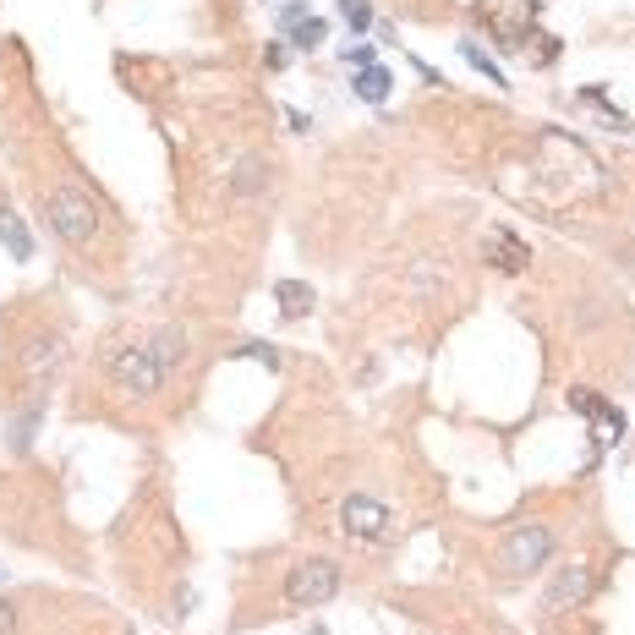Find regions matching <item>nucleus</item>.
Wrapping results in <instances>:
<instances>
[{
	"mask_svg": "<svg viewBox=\"0 0 635 635\" xmlns=\"http://www.w3.org/2000/svg\"><path fill=\"white\" fill-rule=\"evenodd\" d=\"M39 214H44V225L61 241H72V247H88V241L99 236V209L83 187H50L39 198Z\"/></svg>",
	"mask_w": 635,
	"mask_h": 635,
	"instance_id": "1",
	"label": "nucleus"
},
{
	"mask_svg": "<svg viewBox=\"0 0 635 635\" xmlns=\"http://www.w3.org/2000/svg\"><path fill=\"white\" fill-rule=\"evenodd\" d=\"M105 373H110V384L121 389V395H132V400H154L159 384L170 378L165 367H159V356H154L148 340H132V345H121V351H110Z\"/></svg>",
	"mask_w": 635,
	"mask_h": 635,
	"instance_id": "2",
	"label": "nucleus"
},
{
	"mask_svg": "<svg viewBox=\"0 0 635 635\" xmlns=\"http://www.w3.org/2000/svg\"><path fill=\"white\" fill-rule=\"evenodd\" d=\"M61 362H66V334H55V329H39V334H28L22 340V351H17V384L22 389H33V395H44V389L55 384V373H61Z\"/></svg>",
	"mask_w": 635,
	"mask_h": 635,
	"instance_id": "3",
	"label": "nucleus"
},
{
	"mask_svg": "<svg viewBox=\"0 0 635 635\" xmlns=\"http://www.w3.org/2000/svg\"><path fill=\"white\" fill-rule=\"evenodd\" d=\"M548 559H553V531L548 526H515V531H504V542H499V570L504 575L531 581Z\"/></svg>",
	"mask_w": 635,
	"mask_h": 635,
	"instance_id": "4",
	"label": "nucleus"
},
{
	"mask_svg": "<svg viewBox=\"0 0 635 635\" xmlns=\"http://www.w3.org/2000/svg\"><path fill=\"white\" fill-rule=\"evenodd\" d=\"M340 564L334 559H302L291 570V581H285V608H318L329 603L334 592H340Z\"/></svg>",
	"mask_w": 635,
	"mask_h": 635,
	"instance_id": "5",
	"label": "nucleus"
},
{
	"mask_svg": "<svg viewBox=\"0 0 635 635\" xmlns=\"http://www.w3.org/2000/svg\"><path fill=\"white\" fill-rule=\"evenodd\" d=\"M340 526H345V537H356V542H389V510L373 493H351V499L340 504Z\"/></svg>",
	"mask_w": 635,
	"mask_h": 635,
	"instance_id": "6",
	"label": "nucleus"
},
{
	"mask_svg": "<svg viewBox=\"0 0 635 635\" xmlns=\"http://www.w3.org/2000/svg\"><path fill=\"white\" fill-rule=\"evenodd\" d=\"M570 406L597 427V433H592V449H597V455L608 449V438H619V433H625V411H619V406H608V400L597 395V389H570Z\"/></svg>",
	"mask_w": 635,
	"mask_h": 635,
	"instance_id": "7",
	"label": "nucleus"
},
{
	"mask_svg": "<svg viewBox=\"0 0 635 635\" xmlns=\"http://www.w3.org/2000/svg\"><path fill=\"white\" fill-rule=\"evenodd\" d=\"M586 592H592V570L586 564H564L548 581V592H542V614H564V608L586 603Z\"/></svg>",
	"mask_w": 635,
	"mask_h": 635,
	"instance_id": "8",
	"label": "nucleus"
},
{
	"mask_svg": "<svg viewBox=\"0 0 635 635\" xmlns=\"http://www.w3.org/2000/svg\"><path fill=\"white\" fill-rule=\"evenodd\" d=\"M269 181H274L269 159H263V154H241L236 165H230V198L252 203V198H263V187H269Z\"/></svg>",
	"mask_w": 635,
	"mask_h": 635,
	"instance_id": "9",
	"label": "nucleus"
},
{
	"mask_svg": "<svg viewBox=\"0 0 635 635\" xmlns=\"http://www.w3.org/2000/svg\"><path fill=\"white\" fill-rule=\"evenodd\" d=\"M488 263H493L499 274H526V269H531V247L515 236L510 225H493V236H488Z\"/></svg>",
	"mask_w": 635,
	"mask_h": 635,
	"instance_id": "10",
	"label": "nucleus"
},
{
	"mask_svg": "<svg viewBox=\"0 0 635 635\" xmlns=\"http://www.w3.org/2000/svg\"><path fill=\"white\" fill-rule=\"evenodd\" d=\"M274 307H280L285 323H302L318 307V291L307 280H274Z\"/></svg>",
	"mask_w": 635,
	"mask_h": 635,
	"instance_id": "11",
	"label": "nucleus"
},
{
	"mask_svg": "<svg viewBox=\"0 0 635 635\" xmlns=\"http://www.w3.org/2000/svg\"><path fill=\"white\" fill-rule=\"evenodd\" d=\"M148 345H154V356H159V367H165V373H176V367L187 362V351H192V340H187V329H181V323H159V329L148 334Z\"/></svg>",
	"mask_w": 635,
	"mask_h": 635,
	"instance_id": "12",
	"label": "nucleus"
},
{
	"mask_svg": "<svg viewBox=\"0 0 635 635\" xmlns=\"http://www.w3.org/2000/svg\"><path fill=\"white\" fill-rule=\"evenodd\" d=\"M351 88H356V99H367V105H384V99L395 94V77H389L384 61H373V66H362V72H351Z\"/></svg>",
	"mask_w": 635,
	"mask_h": 635,
	"instance_id": "13",
	"label": "nucleus"
},
{
	"mask_svg": "<svg viewBox=\"0 0 635 635\" xmlns=\"http://www.w3.org/2000/svg\"><path fill=\"white\" fill-rule=\"evenodd\" d=\"M0 247H6L17 263H28V258H33V236H28V225H22V219L11 214V209H0Z\"/></svg>",
	"mask_w": 635,
	"mask_h": 635,
	"instance_id": "14",
	"label": "nucleus"
},
{
	"mask_svg": "<svg viewBox=\"0 0 635 635\" xmlns=\"http://www.w3.org/2000/svg\"><path fill=\"white\" fill-rule=\"evenodd\" d=\"M39 422H44V406H22L17 417H11V427H6V444L17 449V455H28V449H33V433H39Z\"/></svg>",
	"mask_w": 635,
	"mask_h": 635,
	"instance_id": "15",
	"label": "nucleus"
},
{
	"mask_svg": "<svg viewBox=\"0 0 635 635\" xmlns=\"http://www.w3.org/2000/svg\"><path fill=\"white\" fill-rule=\"evenodd\" d=\"M323 33H329V22L307 11L302 22H291V28H285V44H291V50H318V44H323Z\"/></svg>",
	"mask_w": 635,
	"mask_h": 635,
	"instance_id": "16",
	"label": "nucleus"
},
{
	"mask_svg": "<svg viewBox=\"0 0 635 635\" xmlns=\"http://www.w3.org/2000/svg\"><path fill=\"white\" fill-rule=\"evenodd\" d=\"M460 55H466V61H471V66H477V72H482V77H493V88H510V77H504V72H499V61H493V55H488V50H482V44H477V39H466V44H460Z\"/></svg>",
	"mask_w": 635,
	"mask_h": 635,
	"instance_id": "17",
	"label": "nucleus"
},
{
	"mask_svg": "<svg viewBox=\"0 0 635 635\" xmlns=\"http://www.w3.org/2000/svg\"><path fill=\"white\" fill-rule=\"evenodd\" d=\"M230 356H247V362H258V367H280V362H285L280 345H269V340H241Z\"/></svg>",
	"mask_w": 635,
	"mask_h": 635,
	"instance_id": "18",
	"label": "nucleus"
},
{
	"mask_svg": "<svg viewBox=\"0 0 635 635\" xmlns=\"http://www.w3.org/2000/svg\"><path fill=\"white\" fill-rule=\"evenodd\" d=\"M340 17L351 33H367L373 28V0H340Z\"/></svg>",
	"mask_w": 635,
	"mask_h": 635,
	"instance_id": "19",
	"label": "nucleus"
},
{
	"mask_svg": "<svg viewBox=\"0 0 635 635\" xmlns=\"http://www.w3.org/2000/svg\"><path fill=\"white\" fill-rule=\"evenodd\" d=\"M340 61L351 66V72H362V66H373V61H378V50H373V44H351V50H345Z\"/></svg>",
	"mask_w": 635,
	"mask_h": 635,
	"instance_id": "20",
	"label": "nucleus"
},
{
	"mask_svg": "<svg viewBox=\"0 0 635 635\" xmlns=\"http://www.w3.org/2000/svg\"><path fill=\"white\" fill-rule=\"evenodd\" d=\"M263 61H269L274 72H280V66L291 61V44H285V39H269V50H263Z\"/></svg>",
	"mask_w": 635,
	"mask_h": 635,
	"instance_id": "21",
	"label": "nucleus"
},
{
	"mask_svg": "<svg viewBox=\"0 0 635 635\" xmlns=\"http://www.w3.org/2000/svg\"><path fill=\"white\" fill-rule=\"evenodd\" d=\"M302 17H307V6H302V0H291V6H280V33L291 28V22H302Z\"/></svg>",
	"mask_w": 635,
	"mask_h": 635,
	"instance_id": "22",
	"label": "nucleus"
},
{
	"mask_svg": "<svg viewBox=\"0 0 635 635\" xmlns=\"http://www.w3.org/2000/svg\"><path fill=\"white\" fill-rule=\"evenodd\" d=\"M11 630H17V608L0 603V635H11Z\"/></svg>",
	"mask_w": 635,
	"mask_h": 635,
	"instance_id": "23",
	"label": "nucleus"
},
{
	"mask_svg": "<svg viewBox=\"0 0 635 635\" xmlns=\"http://www.w3.org/2000/svg\"><path fill=\"white\" fill-rule=\"evenodd\" d=\"M307 635H329V630H323V625H313V630H307Z\"/></svg>",
	"mask_w": 635,
	"mask_h": 635,
	"instance_id": "24",
	"label": "nucleus"
}]
</instances>
